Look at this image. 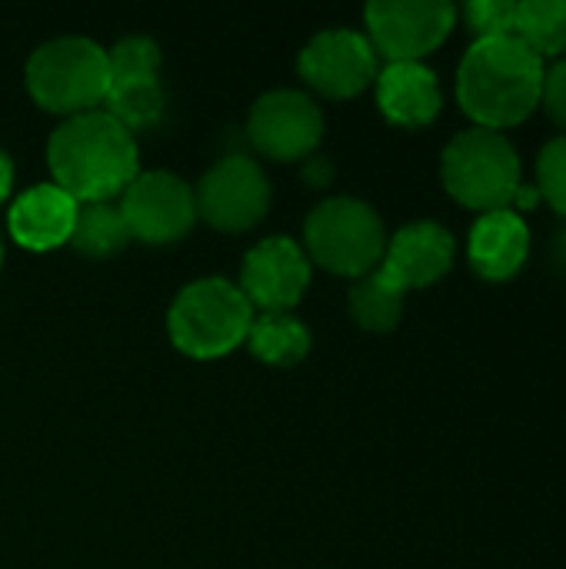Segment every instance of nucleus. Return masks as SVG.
<instances>
[{
    "label": "nucleus",
    "instance_id": "nucleus-27",
    "mask_svg": "<svg viewBox=\"0 0 566 569\" xmlns=\"http://www.w3.org/2000/svg\"><path fill=\"white\" fill-rule=\"evenodd\" d=\"M10 187H13V163L7 153H0V203L10 197Z\"/></svg>",
    "mask_w": 566,
    "mask_h": 569
},
{
    "label": "nucleus",
    "instance_id": "nucleus-9",
    "mask_svg": "<svg viewBox=\"0 0 566 569\" xmlns=\"http://www.w3.org/2000/svg\"><path fill=\"white\" fill-rule=\"evenodd\" d=\"M117 207L123 213L130 240L143 243H173L197 220L193 190L180 177L163 170L137 173L130 187L120 193Z\"/></svg>",
    "mask_w": 566,
    "mask_h": 569
},
{
    "label": "nucleus",
    "instance_id": "nucleus-1",
    "mask_svg": "<svg viewBox=\"0 0 566 569\" xmlns=\"http://www.w3.org/2000/svg\"><path fill=\"white\" fill-rule=\"evenodd\" d=\"M544 73L547 63L517 37L474 40L457 70V100L477 127L504 133L540 107Z\"/></svg>",
    "mask_w": 566,
    "mask_h": 569
},
{
    "label": "nucleus",
    "instance_id": "nucleus-12",
    "mask_svg": "<svg viewBox=\"0 0 566 569\" xmlns=\"http://www.w3.org/2000/svg\"><path fill=\"white\" fill-rule=\"evenodd\" d=\"M310 287V257L290 237H267L247 250L240 290L264 313H290Z\"/></svg>",
    "mask_w": 566,
    "mask_h": 569
},
{
    "label": "nucleus",
    "instance_id": "nucleus-2",
    "mask_svg": "<svg viewBox=\"0 0 566 569\" xmlns=\"http://www.w3.org/2000/svg\"><path fill=\"white\" fill-rule=\"evenodd\" d=\"M47 163L53 183L77 203L117 200L137 177V143L110 113L90 110L67 117L53 130Z\"/></svg>",
    "mask_w": 566,
    "mask_h": 569
},
{
    "label": "nucleus",
    "instance_id": "nucleus-20",
    "mask_svg": "<svg viewBox=\"0 0 566 569\" xmlns=\"http://www.w3.org/2000/svg\"><path fill=\"white\" fill-rule=\"evenodd\" d=\"M514 37L544 63L566 53V0H524L514 13Z\"/></svg>",
    "mask_w": 566,
    "mask_h": 569
},
{
    "label": "nucleus",
    "instance_id": "nucleus-26",
    "mask_svg": "<svg viewBox=\"0 0 566 569\" xmlns=\"http://www.w3.org/2000/svg\"><path fill=\"white\" fill-rule=\"evenodd\" d=\"M330 177H334V167H330L327 160H320V157L307 160V180H310L314 187H324Z\"/></svg>",
    "mask_w": 566,
    "mask_h": 569
},
{
    "label": "nucleus",
    "instance_id": "nucleus-3",
    "mask_svg": "<svg viewBox=\"0 0 566 569\" xmlns=\"http://www.w3.org/2000/svg\"><path fill=\"white\" fill-rule=\"evenodd\" d=\"M254 323V307L244 290L224 277L187 283L167 313L170 340L193 360H214L237 350Z\"/></svg>",
    "mask_w": 566,
    "mask_h": 569
},
{
    "label": "nucleus",
    "instance_id": "nucleus-19",
    "mask_svg": "<svg viewBox=\"0 0 566 569\" xmlns=\"http://www.w3.org/2000/svg\"><path fill=\"white\" fill-rule=\"evenodd\" d=\"M103 113H110L123 130L150 127L163 117V87L157 77H123L110 80L103 97Z\"/></svg>",
    "mask_w": 566,
    "mask_h": 569
},
{
    "label": "nucleus",
    "instance_id": "nucleus-18",
    "mask_svg": "<svg viewBox=\"0 0 566 569\" xmlns=\"http://www.w3.org/2000/svg\"><path fill=\"white\" fill-rule=\"evenodd\" d=\"M130 230L123 223V213L117 200H97V203H80L70 243L83 257H113L127 247Z\"/></svg>",
    "mask_w": 566,
    "mask_h": 569
},
{
    "label": "nucleus",
    "instance_id": "nucleus-25",
    "mask_svg": "<svg viewBox=\"0 0 566 569\" xmlns=\"http://www.w3.org/2000/svg\"><path fill=\"white\" fill-rule=\"evenodd\" d=\"M540 107L547 110V117L566 133V57H560V60L544 73Z\"/></svg>",
    "mask_w": 566,
    "mask_h": 569
},
{
    "label": "nucleus",
    "instance_id": "nucleus-16",
    "mask_svg": "<svg viewBox=\"0 0 566 569\" xmlns=\"http://www.w3.org/2000/svg\"><path fill=\"white\" fill-rule=\"evenodd\" d=\"M377 107L390 123L407 130L434 123L444 107L437 73L427 63H387L377 73Z\"/></svg>",
    "mask_w": 566,
    "mask_h": 569
},
{
    "label": "nucleus",
    "instance_id": "nucleus-10",
    "mask_svg": "<svg viewBox=\"0 0 566 569\" xmlns=\"http://www.w3.org/2000/svg\"><path fill=\"white\" fill-rule=\"evenodd\" d=\"M300 77L324 97L347 100L364 93L377 80V50L367 33L334 27L317 33L297 60Z\"/></svg>",
    "mask_w": 566,
    "mask_h": 569
},
{
    "label": "nucleus",
    "instance_id": "nucleus-17",
    "mask_svg": "<svg viewBox=\"0 0 566 569\" xmlns=\"http://www.w3.org/2000/svg\"><path fill=\"white\" fill-rule=\"evenodd\" d=\"M260 363L294 367L310 353V330L290 313H260L244 340Z\"/></svg>",
    "mask_w": 566,
    "mask_h": 569
},
{
    "label": "nucleus",
    "instance_id": "nucleus-5",
    "mask_svg": "<svg viewBox=\"0 0 566 569\" xmlns=\"http://www.w3.org/2000/svg\"><path fill=\"white\" fill-rule=\"evenodd\" d=\"M107 87V50L87 37H57L37 47L27 60V90L50 113H90L103 103Z\"/></svg>",
    "mask_w": 566,
    "mask_h": 569
},
{
    "label": "nucleus",
    "instance_id": "nucleus-22",
    "mask_svg": "<svg viewBox=\"0 0 566 569\" xmlns=\"http://www.w3.org/2000/svg\"><path fill=\"white\" fill-rule=\"evenodd\" d=\"M110 80L123 77H157L160 70V47L150 37H123L107 50Z\"/></svg>",
    "mask_w": 566,
    "mask_h": 569
},
{
    "label": "nucleus",
    "instance_id": "nucleus-6",
    "mask_svg": "<svg viewBox=\"0 0 566 569\" xmlns=\"http://www.w3.org/2000/svg\"><path fill=\"white\" fill-rule=\"evenodd\" d=\"M310 257L340 277H367L380 267L387 250L384 220L377 210L354 197L324 200L304 227Z\"/></svg>",
    "mask_w": 566,
    "mask_h": 569
},
{
    "label": "nucleus",
    "instance_id": "nucleus-11",
    "mask_svg": "<svg viewBox=\"0 0 566 569\" xmlns=\"http://www.w3.org/2000/svg\"><path fill=\"white\" fill-rule=\"evenodd\" d=\"M247 133L270 160H304L324 137V113L300 90H270L254 103Z\"/></svg>",
    "mask_w": 566,
    "mask_h": 569
},
{
    "label": "nucleus",
    "instance_id": "nucleus-28",
    "mask_svg": "<svg viewBox=\"0 0 566 569\" xmlns=\"http://www.w3.org/2000/svg\"><path fill=\"white\" fill-rule=\"evenodd\" d=\"M557 263H560V270L566 273V227L560 230V237H557Z\"/></svg>",
    "mask_w": 566,
    "mask_h": 569
},
{
    "label": "nucleus",
    "instance_id": "nucleus-24",
    "mask_svg": "<svg viewBox=\"0 0 566 569\" xmlns=\"http://www.w3.org/2000/svg\"><path fill=\"white\" fill-rule=\"evenodd\" d=\"M514 13H517V3L510 0H474L464 7L467 27L474 30L477 40L514 37Z\"/></svg>",
    "mask_w": 566,
    "mask_h": 569
},
{
    "label": "nucleus",
    "instance_id": "nucleus-8",
    "mask_svg": "<svg viewBox=\"0 0 566 569\" xmlns=\"http://www.w3.org/2000/svg\"><path fill=\"white\" fill-rule=\"evenodd\" d=\"M197 217L227 233H244L257 227L270 207V183L257 160L224 157L214 163L193 190Z\"/></svg>",
    "mask_w": 566,
    "mask_h": 569
},
{
    "label": "nucleus",
    "instance_id": "nucleus-23",
    "mask_svg": "<svg viewBox=\"0 0 566 569\" xmlns=\"http://www.w3.org/2000/svg\"><path fill=\"white\" fill-rule=\"evenodd\" d=\"M540 200H547L560 217H566V133L554 137L537 157V183Z\"/></svg>",
    "mask_w": 566,
    "mask_h": 569
},
{
    "label": "nucleus",
    "instance_id": "nucleus-29",
    "mask_svg": "<svg viewBox=\"0 0 566 569\" xmlns=\"http://www.w3.org/2000/svg\"><path fill=\"white\" fill-rule=\"evenodd\" d=\"M0 267H3V247H0Z\"/></svg>",
    "mask_w": 566,
    "mask_h": 569
},
{
    "label": "nucleus",
    "instance_id": "nucleus-15",
    "mask_svg": "<svg viewBox=\"0 0 566 569\" xmlns=\"http://www.w3.org/2000/svg\"><path fill=\"white\" fill-rule=\"evenodd\" d=\"M467 257L477 277L490 283L514 280L527 257H530V227L520 213L514 210H490L480 213L477 223L470 227V243Z\"/></svg>",
    "mask_w": 566,
    "mask_h": 569
},
{
    "label": "nucleus",
    "instance_id": "nucleus-14",
    "mask_svg": "<svg viewBox=\"0 0 566 569\" xmlns=\"http://www.w3.org/2000/svg\"><path fill=\"white\" fill-rule=\"evenodd\" d=\"M77 207L80 203L70 193H63L57 183H37L10 203L7 230L23 250L47 253L70 243Z\"/></svg>",
    "mask_w": 566,
    "mask_h": 569
},
{
    "label": "nucleus",
    "instance_id": "nucleus-7",
    "mask_svg": "<svg viewBox=\"0 0 566 569\" xmlns=\"http://www.w3.org/2000/svg\"><path fill=\"white\" fill-rule=\"evenodd\" d=\"M364 17L367 40L387 63H424L457 27V7L444 0H377Z\"/></svg>",
    "mask_w": 566,
    "mask_h": 569
},
{
    "label": "nucleus",
    "instance_id": "nucleus-4",
    "mask_svg": "<svg viewBox=\"0 0 566 569\" xmlns=\"http://www.w3.org/2000/svg\"><path fill=\"white\" fill-rule=\"evenodd\" d=\"M440 177L447 193L477 213L510 210L517 190L524 187L514 143L504 133L484 127H470L447 143L440 157Z\"/></svg>",
    "mask_w": 566,
    "mask_h": 569
},
{
    "label": "nucleus",
    "instance_id": "nucleus-21",
    "mask_svg": "<svg viewBox=\"0 0 566 569\" xmlns=\"http://www.w3.org/2000/svg\"><path fill=\"white\" fill-rule=\"evenodd\" d=\"M404 297L407 293H400L380 270H370L367 277H357L350 290V317L370 333H387L404 317Z\"/></svg>",
    "mask_w": 566,
    "mask_h": 569
},
{
    "label": "nucleus",
    "instance_id": "nucleus-13",
    "mask_svg": "<svg viewBox=\"0 0 566 569\" xmlns=\"http://www.w3.org/2000/svg\"><path fill=\"white\" fill-rule=\"evenodd\" d=\"M454 257H457V243L450 230L434 220H417L397 230L394 240H387V250L377 270L400 293H410V290L444 280L454 267Z\"/></svg>",
    "mask_w": 566,
    "mask_h": 569
}]
</instances>
